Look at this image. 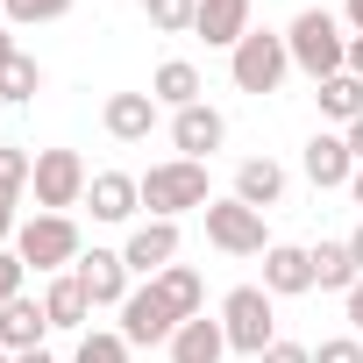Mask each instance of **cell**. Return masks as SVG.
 I'll return each mask as SVG.
<instances>
[{"instance_id":"13","label":"cell","mask_w":363,"mask_h":363,"mask_svg":"<svg viewBox=\"0 0 363 363\" xmlns=\"http://www.w3.org/2000/svg\"><path fill=\"white\" fill-rule=\"evenodd\" d=\"M86 207H93V221H135V207H143V178H128V171H93V186H86Z\"/></svg>"},{"instance_id":"30","label":"cell","mask_w":363,"mask_h":363,"mask_svg":"<svg viewBox=\"0 0 363 363\" xmlns=\"http://www.w3.org/2000/svg\"><path fill=\"white\" fill-rule=\"evenodd\" d=\"M313 363H363V335H328L313 349Z\"/></svg>"},{"instance_id":"32","label":"cell","mask_w":363,"mask_h":363,"mask_svg":"<svg viewBox=\"0 0 363 363\" xmlns=\"http://www.w3.org/2000/svg\"><path fill=\"white\" fill-rule=\"evenodd\" d=\"M257 363H313V349H306V342H271Z\"/></svg>"},{"instance_id":"5","label":"cell","mask_w":363,"mask_h":363,"mask_svg":"<svg viewBox=\"0 0 363 363\" xmlns=\"http://www.w3.org/2000/svg\"><path fill=\"white\" fill-rule=\"evenodd\" d=\"M221 328H228V349L235 356H264L278 342V313H271V292L264 285H235L221 299Z\"/></svg>"},{"instance_id":"19","label":"cell","mask_w":363,"mask_h":363,"mask_svg":"<svg viewBox=\"0 0 363 363\" xmlns=\"http://www.w3.org/2000/svg\"><path fill=\"white\" fill-rule=\"evenodd\" d=\"M193 36H207L214 50H235V43L250 36V0H200Z\"/></svg>"},{"instance_id":"26","label":"cell","mask_w":363,"mask_h":363,"mask_svg":"<svg viewBox=\"0 0 363 363\" xmlns=\"http://www.w3.org/2000/svg\"><path fill=\"white\" fill-rule=\"evenodd\" d=\"M143 15H150V29H157V36H193L200 0H143Z\"/></svg>"},{"instance_id":"2","label":"cell","mask_w":363,"mask_h":363,"mask_svg":"<svg viewBox=\"0 0 363 363\" xmlns=\"http://www.w3.org/2000/svg\"><path fill=\"white\" fill-rule=\"evenodd\" d=\"M207 164H193V157H171V164H150L143 171V207H150V221H178V214H207Z\"/></svg>"},{"instance_id":"37","label":"cell","mask_w":363,"mask_h":363,"mask_svg":"<svg viewBox=\"0 0 363 363\" xmlns=\"http://www.w3.org/2000/svg\"><path fill=\"white\" fill-rule=\"evenodd\" d=\"M8 57H22V43H15V29H0V65Z\"/></svg>"},{"instance_id":"29","label":"cell","mask_w":363,"mask_h":363,"mask_svg":"<svg viewBox=\"0 0 363 363\" xmlns=\"http://www.w3.org/2000/svg\"><path fill=\"white\" fill-rule=\"evenodd\" d=\"M0 15H8V29H43L72 15V0H0Z\"/></svg>"},{"instance_id":"6","label":"cell","mask_w":363,"mask_h":363,"mask_svg":"<svg viewBox=\"0 0 363 363\" xmlns=\"http://www.w3.org/2000/svg\"><path fill=\"white\" fill-rule=\"evenodd\" d=\"M36 207L43 214H65V207H79L86 200V186H93V171H86V157L79 150H36Z\"/></svg>"},{"instance_id":"18","label":"cell","mask_w":363,"mask_h":363,"mask_svg":"<svg viewBox=\"0 0 363 363\" xmlns=\"http://www.w3.org/2000/svg\"><path fill=\"white\" fill-rule=\"evenodd\" d=\"M164 349H171V363H221V356H228V328L207 320V313H200V320H178V335H171Z\"/></svg>"},{"instance_id":"20","label":"cell","mask_w":363,"mask_h":363,"mask_svg":"<svg viewBox=\"0 0 363 363\" xmlns=\"http://www.w3.org/2000/svg\"><path fill=\"white\" fill-rule=\"evenodd\" d=\"M43 313H50V328H65V335H72V328H86V320H93V299H86V285H79L72 271H57V278L43 285Z\"/></svg>"},{"instance_id":"17","label":"cell","mask_w":363,"mask_h":363,"mask_svg":"<svg viewBox=\"0 0 363 363\" xmlns=\"http://www.w3.org/2000/svg\"><path fill=\"white\" fill-rule=\"evenodd\" d=\"M235 200L257 207V214L278 207V200H285V164H278V157H242V164H235Z\"/></svg>"},{"instance_id":"12","label":"cell","mask_w":363,"mask_h":363,"mask_svg":"<svg viewBox=\"0 0 363 363\" xmlns=\"http://www.w3.org/2000/svg\"><path fill=\"white\" fill-rule=\"evenodd\" d=\"M299 171L313 178L320 193H335V186H349L356 178V157H349V135H335V128H320L306 150H299Z\"/></svg>"},{"instance_id":"23","label":"cell","mask_w":363,"mask_h":363,"mask_svg":"<svg viewBox=\"0 0 363 363\" xmlns=\"http://www.w3.org/2000/svg\"><path fill=\"white\" fill-rule=\"evenodd\" d=\"M157 285H164V299L178 306V320H200V313H207V285H200V271H193V264H171Z\"/></svg>"},{"instance_id":"7","label":"cell","mask_w":363,"mask_h":363,"mask_svg":"<svg viewBox=\"0 0 363 363\" xmlns=\"http://www.w3.org/2000/svg\"><path fill=\"white\" fill-rule=\"evenodd\" d=\"M207 242H214V250H228V257H264V250H271L264 214H257V207H242L235 193H228V200H207Z\"/></svg>"},{"instance_id":"36","label":"cell","mask_w":363,"mask_h":363,"mask_svg":"<svg viewBox=\"0 0 363 363\" xmlns=\"http://www.w3.org/2000/svg\"><path fill=\"white\" fill-rule=\"evenodd\" d=\"M342 135H349V157H356V164H363V121H349V128H342Z\"/></svg>"},{"instance_id":"31","label":"cell","mask_w":363,"mask_h":363,"mask_svg":"<svg viewBox=\"0 0 363 363\" xmlns=\"http://www.w3.org/2000/svg\"><path fill=\"white\" fill-rule=\"evenodd\" d=\"M22 278H29V264H22L15 250H0V306H8V299H22Z\"/></svg>"},{"instance_id":"25","label":"cell","mask_w":363,"mask_h":363,"mask_svg":"<svg viewBox=\"0 0 363 363\" xmlns=\"http://www.w3.org/2000/svg\"><path fill=\"white\" fill-rule=\"evenodd\" d=\"M36 93H43V65H36L29 50L0 65V107H22V100H36Z\"/></svg>"},{"instance_id":"38","label":"cell","mask_w":363,"mask_h":363,"mask_svg":"<svg viewBox=\"0 0 363 363\" xmlns=\"http://www.w3.org/2000/svg\"><path fill=\"white\" fill-rule=\"evenodd\" d=\"M342 15H349V29L363 36V0H342Z\"/></svg>"},{"instance_id":"34","label":"cell","mask_w":363,"mask_h":363,"mask_svg":"<svg viewBox=\"0 0 363 363\" xmlns=\"http://www.w3.org/2000/svg\"><path fill=\"white\" fill-rule=\"evenodd\" d=\"M342 306H349V328H356V335H363V278H356V285H349V292H342Z\"/></svg>"},{"instance_id":"28","label":"cell","mask_w":363,"mask_h":363,"mask_svg":"<svg viewBox=\"0 0 363 363\" xmlns=\"http://www.w3.org/2000/svg\"><path fill=\"white\" fill-rule=\"evenodd\" d=\"M72 363H128V335L121 328H86L79 349H72Z\"/></svg>"},{"instance_id":"41","label":"cell","mask_w":363,"mask_h":363,"mask_svg":"<svg viewBox=\"0 0 363 363\" xmlns=\"http://www.w3.org/2000/svg\"><path fill=\"white\" fill-rule=\"evenodd\" d=\"M15 363H57V356H50V349H29V356H15Z\"/></svg>"},{"instance_id":"14","label":"cell","mask_w":363,"mask_h":363,"mask_svg":"<svg viewBox=\"0 0 363 363\" xmlns=\"http://www.w3.org/2000/svg\"><path fill=\"white\" fill-rule=\"evenodd\" d=\"M43 335H50V313H43V299H8L0 306V349L8 356H29V349H43Z\"/></svg>"},{"instance_id":"42","label":"cell","mask_w":363,"mask_h":363,"mask_svg":"<svg viewBox=\"0 0 363 363\" xmlns=\"http://www.w3.org/2000/svg\"><path fill=\"white\" fill-rule=\"evenodd\" d=\"M0 363H15V356H8V349H0Z\"/></svg>"},{"instance_id":"15","label":"cell","mask_w":363,"mask_h":363,"mask_svg":"<svg viewBox=\"0 0 363 363\" xmlns=\"http://www.w3.org/2000/svg\"><path fill=\"white\" fill-rule=\"evenodd\" d=\"M157 114H164V107H157L150 93H107V107H100V121H107L114 143H150Z\"/></svg>"},{"instance_id":"16","label":"cell","mask_w":363,"mask_h":363,"mask_svg":"<svg viewBox=\"0 0 363 363\" xmlns=\"http://www.w3.org/2000/svg\"><path fill=\"white\" fill-rule=\"evenodd\" d=\"M264 292H271V299H299V292H313V257L292 250V242H271V250H264Z\"/></svg>"},{"instance_id":"11","label":"cell","mask_w":363,"mask_h":363,"mask_svg":"<svg viewBox=\"0 0 363 363\" xmlns=\"http://www.w3.org/2000/svg\"><path fill=\"white\" fill-rule=\"evenodd\" d=\"M171 143H178V157H193V164H207L221 143H228V121H221V107H178L171 114Z\"/></svg>"},{"instance_id":"22","label":"cell","mask_w":363,"mask_h":363,"mask_svg":"<svg viewBox=\"0 0 363 363\" xmlns=\"http://www.w3.org/2000/svg\"><path fill=\"white\" fill-rule=\"evenodd\" d=\"M313 100H320V114H328V121H342V128H349V121H363V79H356V72L320 79V93H313Z\"/></svg>"},{"instance_id":"9","label":"cell","mask_w":363,"mask_h":363,"mask_svg":"<svg viewBox=\"0 0 363 363\" xmlns=\"http://www.w3.org/2000/svg\"><path fill=\"white\" fill-rule=\"evenodd\" d=\"M121 264H128L135 278H164V271L178 264V221H135L128 242H121Z\"/></svg>"},{"instance_id":"4","label":"cell","mask_w":363,"mask_h":363,"mask_svg":"<svg viewBox=\"0 0 363 363\" xmlns=\"http://www.w3.org/2000/svg\"><path fill=\"white\" fill-rule=\"evenodd\" d=\"M285 72H292V50H285V36H271V29H250L235 50H228V79L242 86V93H278L285 86Z\"/></svg>"},{"instance_id":"21","label":"cell","mask_w":363,"mask_h":363,"mask_svg":"<svg viewBox=\"0 0 363 363\" xmlns=\"http://www.w3.org/2000/svg\"><path fill=\"white\" fill-rule=\"evenodd\" d=\"M150 100L157 107H200V65H186V57H171V65H157L150 72Z\"/></svg>"},{"instance_id":"33","label":"cell","mask_w":363,"mask_h":363,"mask_svg":"<svg viewBox=\"0 0 363 363\" xmlns=\"http://www.w3.org/2000/svg\"><path fill=\"white\" fill-rule=\"evenodd\" d=\"M15 228H22V214H15V200H0V250H15Z\"/></svg>"},{"instance_id":"24","label":"cell","mask_w":363,"mask_h":363,"mask_svg":"<svg viewBox=\"0 0 363 363\" xmlns=\"http://www.w3.org/2000/svg\"><path fill=\"white\" fill-rule=\"evenodd\" d=\"M306 257H313V285H320V292H349V285H356V264H349V242H313Z\"/></svg>"},{"instance_id":"35","label":"cell","mask_w":363,"mask_h":363,"mask_svg":"<svg viewBox=\"0 0 363 363\" xmlns=\"http://www.w3.org/2000/svg\"><path fill=\"white\" fill-rule=\"evenodd\" d=\"M342 242H349V264H356V278H363V228H356V235H342Z\"/></svg>"},{"instance_id":"1","label":"cell","mask_w":363,"mask_h":363,"mask_svg":"<svg viewBox=\"0 0 363 363\" xmlns=\"http://www.w3.org/2000/svg\"><path fill=\"white\" fill-rule=\"evenodd\" d=\"M285 50H292V72H306L313 86H320V79H335V72H349V36H342V22H335L328 8L292 15Z\"/></svg>"},{"instance_id":"8","label":"cell","mask_w":363,"mask_h":363,"mask_svg":"<svg viewBox=\"0 0 363 363\" xmlns=\"http://www.w3.org/2000/svg\"><path fill=\"white\" fill-rule=\"evenodd\" d=\"M121 335H128V349H157V342H171L178 335V306L164 299V285L150 278V285H135L128 299H121Z\"/></svg>"},{"instance_id":"40","label":"cell","mask_w":363,"mask_h":363,"mask_svg":"<svg viewBox=\"0 0 363 363\" xmlns=\"http://www.w3.org/2000/svg\"><path fill=\"white\" fill-rule=\"evenodd\" d=\"M349 200H356V207H363V164H356V178H349Z\"/></svg>"},{"instance_id":"3","label":"cell","mask_w":363,"mask_h":363,"mask_svg":"<svg viewBox=\"0 0 363 363\" xmlns=\"http://www.w3.org/2000/svg\"><path fill=\"white\" fill-rule=\"evenodd\" d=\"M15 257H22L36 278H57V271H72V264L86 257V242H79V221H72V214H29V221L15 228Z\"/></svg>"},{"instance_id":"39","label":"cell","mask_w":363,"mask_h":363,"mask_svg":"<svg viewBox=\"0 0 363 363\" xmlns=\"http://www.w3.org/2000/svg\"><path fill=\"white\" fill-rule=\"evenodd\" d=\"M349 72L363 79V36H349Z\"/></svg>"},{"instance_id":"27","label":"cell","mask_w":363,"mask_h":363,"mask_svg":"<svg viewBox=\"0 0 363 363\" xmlns=\"http://www.w3.org/2000/svg\"><path fill=\"white\" fill-rule=\"evenodd\" d=\"M29 178H36V157H29L22 143H0V200H15V207H22Z\"/></svg>"},{"instance_id":"10","label":"cell","mask_w":363,"mask_h":363,"mask_svg":"<svg viewBox=\"0 0 363 363\" xmlns=\"http://www.w3.org/2000/svg\"><path fill=\"white\" fill-rule=\"evenodd\" d=\"M72 278L86 285V299H93V313H100V306H114V313H121V299L135 292V285H128L135 271L121 264V250H86V257L72 264Z\"/></svg>"}]
</instances>
